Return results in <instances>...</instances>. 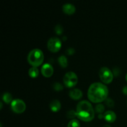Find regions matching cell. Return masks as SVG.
Segmentation results:
<instances>
[{
	"instance_id": "obj_1",
	"label": "cell",
	"mask_w": 127,
	"mask_h": 127,
	"mask_svg": "<svg viewBox=\"0 0 127 127\" xmlns=\"http://www.w3.org/2000/svg\"><path fill=\"white\" fill-rule=\"evenodd\" d=\"M109 90L106 85L100 82H95L89 86L88 97L93 102H100L107 97Z\"/></svg>"
},
{
	"instance_id": "obj_2",
	"label": "cell",
	"mask_w": 127,
	"mask_h": 127,
	"mask_svg": "<svg viewBox=\"0 0 127 127\" xmlns=\"http://www.w3.org/2000/svg\"><path fill=\"white\" fill-rule=\"evenodd\" d=\"M77 117L81 120L89 122L94 117V109L92 104L88 100L79 101L76 105Z\"/></svg>"
},
{
	"instance_id": "obj_3",
	"label": "cell",
	"mask_w": 127,
	"mask_h": 127,
	"mask_svg": "<svg viewBox=\"0 0 127 127\" xmlns=\"http://www.w3.org/2000/svg\"><path fill=\"white\" fill-rule=\"evenodd\" d=\"M44 59L43 53L39 48H33L31 50L27 55L28 62L32 66H38L41 64Z\"/></svg>"
},
{
	"instance_id": "obj_4",
	"label": "cell",
	"mask_w": 127,
	"mask_h": 127,
	"mask_svg": "<svg viewBox=\"0 0 127 127\" xmlns=\"http://www.w3.org/2000/svg\"><path fill=\"white\" fill-rule=\"evenodd\" d=\"M78 76L73 71L67 72L63 77V83L68 88H72L74 86L78 83Z\"/></svg>"
},
{
	"instance_id": "obj_5",
	"label": "cell",
	"mask_w": 127,
	"mask_h": 127,
	"mask_svg": "<svg viewBox=\"0 0 127 127\" xmlns=\"http://www.w3.org/2000/svg\"><path fill=\"white\" fill-rule=\"evenodd\" d=\"M99 75L102 81L104 83H110L114 78L112 71L105 66H103L100 68L99 72Z\"/></svg>"
},
{
	"instance_id": "obj_6",
	"label": "cell",
	"mask_w": 127,
	"mask_h": 127,
	"mask_svg": "<svg viewBox=\"0 0 127 127\" xmlns=\"http://www.w3.org/2000/svg\"><path fill=\"white\" fill-rule=\"evenodd\" d=\"M47 47L51 52H56L60 49L62 47V41L58 37H52L47 42Z\"/></svg>"
},
{
	"instance_id": "obj_7",
	"label": "cell",
	"mask_w": 127,
	"mask_h": 127,
	"mask_svg": "<svg viewBox=\"0 0 127 127\" xmlns=\"http://www.w3.org/2000/svg\"><path fill=\"white\" fill-rule=\"evenodd\" d=\"M12 110L16 113H22L26 110V105L25 102L21 99H15L11 103Z\"/></svg>"
},
{
	"instance_id": "obj_8",
	"label": "cell",
	"mask_w": 127,
	"mask_h": 127,
	"mask_svg": "<svg viewBox=\"0 0 127 127\" xmlns=\"http://www.w3.org/2000/svg\"><path fill=\"white\" fill-rule=\"evenodd\" d=\"M41 73L45 77L51 76L53 73V66L50 63H44L41 67Z\"/></svg>"
},
{
	"instance_id": "obj_9",
	"label": "cell",
	"mask_w": 127,
	"mask_h": 127,
	"mask_svg": "<svg viewBox=\"0 0 127 127\" xmlns=\"http://www.w3.org/2000/svg\"><path fill=\"white\" fill-rule=\"evenodd\" d=\"M69 95L71 98L75 100L79 99L83 95V92L78 88H73L69 92Z\"/></svg>"
},
{
	"instance_id": "obj_10",
	"label": "cell",
	"mask_w": 127,
	"mask_h": 127,
	"mask_svg": "<svg viewBox=\"0 0 127 127\" xmlns=\"http://www.w3.org/2000/svg\"><path fill=\"white\" fill-rule=\"evenodd\" d=\"M62 8H63V12H65L67 14H72L76 11V7L74 5H73L71 3H69V2L64 4L63 5Z\"/></svg>"
},
{
	"instance_id": "obj_11",
	"label": "cell",
	"mask_w": 127,
	"mask_h": 127,
	"mask_svg": "<svg viewBox=\"0 0 127 127\" xmlns=\"http://www.w3.org/2000/svg\"><path fill=\"white\" fill-rule=\"evenodd\" d=\"M104 118L108 122H113L116 119V114L112 110H107L104 114Z\"/></svg>"
},
{
	"instance_id": "obj_12",
	"label": "cell",
	"mask_w": 127,
	"mask_h": 127,
	"mask_svg": "<svg viewBox=\"0 0 127 127\" xmlns=\"http://www.w3.org/2000/svg\"><path fill=\"white\" fill-rule=\"evenodd\" d=\"M50 108L53 112H57L61 108V102L58 99H53L50 102Z\"/></svg>"
},
{
	"instance_id": "obj_13",
	"label": "cell",
	"mask_w": 127,
	"mask_h": 127,
	"mask_svg": "<svg viewBox=\"0 0 127 127\" xmlns=\"http://www.w3.org/2000/svg\"><path fill=\"white\" fill-rule=\"evenodd\" d=\"M58 61L60 65L63 68H65L68 65V60H67L66 57L64 55H62L60 57H58Z\"/></svg>"
},
{
	"instance_id": "obj_14",
	"label": "cell",
	"mask_w": 127,
	"mask_h": 127,
	"mask_svg": "<svg viewBox=\"0 0 127 127\" xmlns=\"http://www.w3.org/2000/svg\"><path fill=\"white\" fill-rule=\"evenodd\" d=\"M39 70L35 66H32L29 69V74L32 78H36L38 75Z\"/></svg>"
},
{
	"instance_id": "obj_15",
	"label": "cell",
	"mask_w": 127,
	"mask_h": 127,
	"mask_svg": "<svg viewBox=\"0 0 127 127\" xmlns=\"http://www.w3.org/2000/svg\"><path fill=\"white\" fill-rule=\"evenodd\" d=\"M2 99L3 100V101H4L5 102L9 104V103L11 102L12 101V96L11 95V93H4L2 95Z\"/></svg>"
},
{
	"instance_id": "obj_16",
	"label": "cell",
	"mask_w": 127,
	"mask_h": 127,
	"mask_svg": "<svg viewBox=\"0 0 127 127\" xmlns=\"http://www.w3.org/2000/svg\"><path fill=\"white\" fill-rule=\"evenodd\" d=\"M67 127H80V123L77 119H71L68 122Z\"/></svg>"
},
{
	"instance_id": "obj_17",
	"label": "cell",
	"mask_w": 127,
	"mask_h": 127,
	"mask_svg": "<svg viewBox=\"0 0 127 127\" xmlns=\"http://www.w3.org/2000/svg\"><path fill=\"white\" fill-rule=\"evenodd\" d=\"M53 88L54 90L59 91H62L63 89V86L62 83H59V82H55L53 84Z\"/></svg>"
},
{
	"instance_id": "obj_18",
	"label": "cell",
	"mask_w": 127,
	"mask_h": 127,
	"mask_svg": "<svg viewBox=\"0 0 127 127\" xmlns=\"http://www.w3.org/2000/svg\"><path fill=\"white\" fill-rule=\"evenodd\" d=\"M104 109H105V107H104V104H100V103L96 104V105L95 106V111L99 114H102L104 112Z\"/></svg>"
},
{
	"instance_id": "obj_19",
	"label": "cell",
	"mask_w": 127,
	"mask_h": 127,
	"mask_svg": "<svg viewBox=\"0 0 127 127\" xmlns=\"http://www.w3.org/2000/svg\"><path fill=\"white\" fill-rule=\"evenodd\" d=\"M55 32L58 35H61L63 32V27L61 24H57L55 26Z\"/></svg>"
},
{
	"instance_id": "obj_20",
	"label": "cell",
	"mask_w": 127,
	"mask_h": 127,
	"mask_svg": "<svg viewBox=\"0 0 127 127\" xmlns=\"http://www.w3.org/2000/svg\"><path fill=\"white\" fill-rule=\"evenodd\" d=\"M66 115L68 118H69V119H74V117L77 116L76 111L73 110V109H71V110H68V111L67 112Z\"/></svg>"
},
{
	"instance_id": "obj_21",
	"label": "cell",
	"mask_w": 127,
	"mask_h": 127,
	"mask_svg": "<svg viewBox=\"0 0 127 127\" xmlns=\"http://www.w3.org/2000/svg\"><path fill=\"white\" fill-rule=\"evenodd\" d=\"M104 100H105V104H107V106L113 107L114 105V101L112 98L107 97Z\"/></svg>"
},
{
	"instance_id": "obj_22",
	"label": "cell",
	"mask_w": 127,
	"mask_h": 127,
	"mask_svg": "<svg viewBox=\"0 0 127 127\" xmlns=\"http://www.w3.org/2000/svg\"><path fill=\"white\" fill-rule=\"evenodd\" d=\"M74 52H75V50H74V48H72V47H69L66 50V53L67 55H72Z\"/></svg>"
},
{
	"instance_id": "obj_23",
	"label": "cell",
	"mask_w": 127,
	"mask_h": 127,
	"mask_svg": "<svg viewBox=\"0 0 127 127\" xmlns=\"http://www.w3.org/2000/svg\"><path fill=\"white\" fill-rule=\"evenodd\" d=\"M112 73L114 76H118L120 73V69H119V68H117V67H114V68H113Z\"/></svg>"
},
{
	"instance_id": "obj_24",
	"label": "cell",
	"mask_w": 127,
	"mask_h": 127,
	"mask_svg": "<svg viewBox=\"0 0 127 127\" xmlns=\"http://www.w3.org/2000/svg\"><path fill=\"white\" fill-rule=\"evenodd\" d=\"M122 92H123V93H124V94H126V95H127V85L124 86L123 87Z\"/></svg>"
},
{
	"instance_id": "obj_25",
	"label": "cell",
	"mask_w": 127,
	"mask_h": 127,
	"mask_svg": "<svg viewBox=\"0 0 127 127\" xmlns=\"http://www.w3.org/2000/svg\"><path fill=\"white\" fill-rule=\"evenodd\" d=\"M102 127H111L110 125H109V124H105V125H103Z\"/></svg>"
},
{
	"instance_id": "obj_26",
	"label": "cell",
	"mask_w": 127,
	"mask_h": 127,
	"mask_svg": "<svg viewBox=\"0 0 127 127\" xmlns=\"http://www.w3.org/2000/svg\"><path fill=\"white\" fill-rule=\"evenodd\" d=\"M125 79H126L127 81V73L126 74V76H125Z\"/></svg>"
}]
</instances>
